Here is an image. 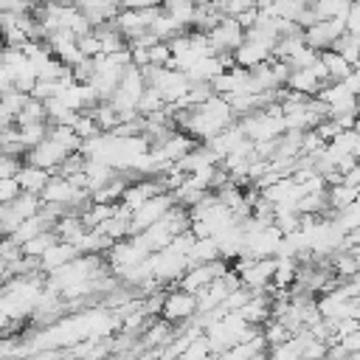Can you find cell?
Here are the masks:
<instances>
[{"instance_id":"52a82bcc","label":"cell","mask_w":360,"mask_h":360,"mask_svg":"<svg viewBox=\"0 0 360 360\" xmlns=\"http://www.w3.org/2000/svg\"><path fill=\"white\" fill-rule=\"evenodd\" d=\"M205 42H208V51L217 56V53H233L242 42H245V31L239 28L236 20H228V17H219V22H214L208 31H205Z\"/></svg>"},{"instance_id":"ffe728a7","label":"cell","mask_w":360,"mask_h":360,"mask_svg":"<svg viewBox=\"0 0 360 360\" xmlns=\"http://www.w3.org/2000/svg\"><path fill=\"white\" fill-rule=\"evenodd\" d=\"M349 6L352 3H346V0H321V3H312L309 11H312L315 22H326V20H346Z\"/></svg>"},{"instance_id":"e575fe53","label":"cell","mask_w":360,"mask_h":360,"mask_svg":"<svg viewBox=\"0 0 360 360\" xmlns=\"http://www.w3.org/2000/svg\"><path fill=\"white\" fill-rule=\"evenodd\" d=\"M340 84H343L352 96H360V68H352V70H349V76H346Z\"/></svg>"},{"instance_id":"7402d4cb","label":"cell","mask_w":360,"mask_h":360,"mask_svg":"<svg viewBox=\"0 0 360 360\" xmlns=\"http://www.w3.org/2000/svg\"><path fill=\"white\" fill-rule=\"evenodd\" d=\"M188 267H197V264H211V262H219V250H217V242L214 239H194L191 250H188Z\"/></svg>"},{"instance_id":"cb8c5ba5","label":"cell","mask_w":360,"mask_h":360,"mask_svg":"<svg viewBox=\"0 0 360 360\" xmlns=\"http://www.w3.org/2000/svg\"><path fill=\"white\" fill-rule=\"evenodd\" d=\"M321 65L326 68V76H329V82H343L346 76H349V62L340 56V53H335V51H321Z\"/></svg>"},{"instance_id":"ac0fdd59","label":"cell","mask_w":360,"mask_h":360,"mask_svg":"<svg viewBox=\"0 0 360 360\" xmlns=\"http://www.w3.org/2000/svg\"><path fill=\"white\" fill-rule=\"evenodd\" d=\"M14 180L20 183V191H22V194H37V197H39V194H42V188L48 186V180H51V172L22 163Z\"/></svg>"},{"instance_id":"8992f818","label":"cell","mask_w":360,"mask_h":360,"mask_svg":"<svg viewBox=\"0 0 360 360\" xmlns=\"http://www.w3.org/2000/svg\"><path fill=\"white\" fill-rule=\"evenodd\" d=\"M172 208H174V197H172L169 191L152 197L149 202H143V205L129 217V233H127V236H138V233H143L146 228L158 225Z\"/></svg>"},{"instance_id":"6da1fadb","label":"cell","mask_w":360,"mask_h":360,"mask_svg":"<svg viewBox=\"0 0 360 360\" xmlns=\"http://www.w3.org/2000/svg\"><path fill=\"white\" fill-rule=\"evenodd\" d=\"M231 104L219 96H211L208 101H202L200 107L194 110H186V112H172V121L177 124L180 132H186L191 141H211L217 138L225 127H231Z\"/></svg>"},{"instance_id":"603a6c76","label":"cell","mask_w":360,"mask_h":360,"mask_svg":"<svg viewBox=\"0 0 360 360\" xmlns=\"http://www.w3.org/2000/svg\"><path fill=\"white\" fill-rule=\"evenodd\" d=\"M90 115H93L98 132H112V129L121 124V115L115 112V107H112L110 101H98V104L90 110Z\"/></svg>"},{"instance_id":"7a4b0ae2","label":"cell","mask_w":360,"mask_h":360,"mask_svg":"<svg viewBox=\"0 0 360 360\" xmlns=\"http://www.w3.org/2000/svg\"><path fill=\"white\" fill-rule=\"evenodd\" d=\"M245 138L250 143H267V141H278L287 127H284V115H281V104L278 101H270L264 110H256L250 115H245L239 121Z\"/></svg>"},{"instance_id":"8fae6325","label":"cell","mask_w":360,"mask_h":360,"mask_svg":"<svg viewBox=\"0 0 360 360\" xmlns=\"http://www.w3.org/2000/svg\"><path fill=\"white\" fill-rule=\"evenodd\" d=\"M146 259H149V250L141 245L138 236L118 239V242H112V248H110V264H112V270L135 267V264H143Z\"/></svg>"},{"instance_id":"d6986e66","label":"cell","mask_w":360,"mask_h":360,"mask_svg":"<svg viewBox=\"0 0 360 360\" xmlns=\"http://www.w3.org/2000/svg\"><path fill=\"white\" fill-rule=\"evenodd\" d=\"M321 87H323V82H318L312 70H290V76H287V90L290 93L312 98V96L321 93Z\"/></svg>"},{"instance_id":"f1b7e54d","label":"cell","mask_w":360,"mask_h":360,"mask_svg":"<svg viewBox=\"0 0 360 360\" xmlns=\"http://www.w3.org/2000/svg\"><path fill=\"white\" fill-rule=\"evenodd\" d=\"M146 62H149V68H169V65H172L169 45H166V42L149 45V48H146Z\"/></svg>"},{"instance_id":"5b68a950","label":"cell","mask_w":360,"mask_h":360,"mask_svg":"<svg viewBox=\"0 0 360 360\" xmlns=\"http://www.w3.org/2000/svg\"><path fill=\"white\" fill-rule=\"evenodd\" d=\"M39 200H42V205H51V208H79L84 200H90V191L79 188L70 177L51 174V180L42 188Z\"/></svg>"},{"instance_id":"4316f807","label":"cell","mask_w":360,"mask_h":360,"mask_svg":"<svg viewBox=\"0 0 360 360\" xmlns=\"http://www.w3.org/2000/svg\"><path fill=\"white\" fill-rule=\"evenodd\" d=\"M332 267H335V273H338L340 281H349V278L357 273V262H354V256H352L349 250L332 253Z\"/></svg>"},{"instance_id":"3957f363","label":"cell","mask_w":360,"mask_h":360,"mask_svg":"<svg viewBox=\"0 0 360 360\" xmlns=\"http://www.w3.org/2000/svg\"><path fill=\"white\" fill-rule=\"evenodd\" d=\"M143 76H146V87H152L169 110L186 96V90H188V84H191V82L186 79V73H180V70H174V68H146Z\"/></svg>"},{"instance_id":"9a60e30c","label":"cell","mask_w":360,"mask_h":360,"mask_svg":"<svg viewBox=\"0 0 360 360\" xmlns=\"http://www.w3.org/2000/svg\"><path fill=\"white\" fill-rule=\"evenodd\" d=\"M76 256H79V250H76L70 242H56V245H51V248L37 259V267H39L42 273H53V270L65 267L68 262H73Z\"/></svg>"},{"instance_id":"9c48e42d","label":"cell","mask_w":360,"mask_h":360,"mask_svg":"<svg viewBox=\"0 0 360 360\" xmlns=\"http://www.w3.org/2000/svg\"><path fill=\"white\" fill-rule=\"evenodd\" d=\"M194 315H197V298H194L191 292L169 290V292L163 295L160 321H166V323H172V326H183V323H188Z\"/></svg>"},{"instance_id":"74e56055","label":"cell","mask_w":360,"mask_h":360,"mask_svg":"<svg viewBox=\"0 0 360 360\" xmlns=\"http://www.w3.org/2000/svg\"><path fill=\"white\" fill-rule=\"evenodd\" d=\"M354 132L360 135V115H357V124H354Z\"/></svg>"},{"instance_id":"30bf717a","label":"cell","mask_w":360,"mask_h":360,"mask_svg":"<svg viewBox=\"0 0 360 360\" xmlns=\"http://www.w3.org/2000/svg\"><path fill=\"white\" fill-rule=\"evenodd\" d=\"M228 273V267H225V262L219 259V262H211V264H197V267H188L183 276H180V281H177V290H183V292H191V295H197V292H202L211 281H217L219 276H225Z\"/></svg>"},{"instance_id":"f35d334b","label":"cell","mask_w":360,"mask_h":360,"mask_svg":"<svg viewBox=\"0 0 360 360\" xmlns=\"http://www.w3.org/2000/svg\"><path fill=\"white\" fill-rule=\"evenodd\" d=\"M264 357H267V354H259V357H253V360H264Z\"/></svg>"},{"instance_id":"8d00e7d4","label":"cell","mask_w":360,"mask_h":360,"mask_svg":"<svg viewBox=\"0 0 360 360\" xmlns=\"http://www.w3.org/2000/svg\"><path fill=\"white\" fill-rule=\"evenodd\" d=\"M14 90V84H11V76H8V70L0 65V96H6V93H11Z\"/></svg>"},{"instance_id":"484cf974","label":"cell","mask_w":360,"mask_h":360,"mask_svg":"<svg viewBox=\"0 0 360 360\" xmlns=\"http://www.w3.org/2000/svg\"><path fill=\"white\" fill-rule=\"evenodd\" d=\"M163 11H166L180 28H186V25H194V11H197V6L188 3V0H180V3H166Z\"/></svg>"},{"instance_id":"1f68e13d","label":"cell","mask_w":360,"mask_h":360,"mask_svg":"<svg viewBox=\"0 0 360 360\" xmlns=\"http://www.w3.org/2000/svg\"><path fill=\"white\" fill-rule=\"evenodd\" d=\"M20 166H22V160H17V158H8V155H3V152H0V180L17 177Z\"/></svg>"},{"instance_id":"4dcf8cb0","label":"cell","mask_w":360,"mask_h":360,"mask_svg":"<svg viewBox=\"0 0 360 360\" xmlns=\"http://www.w3.org/2000/svg\"><path fill=\"white\" fill-rule=\"evenodd\" d=\"M20 194H22V191H20V183H17L14 177L0 180V205H11Z\"/></svg>"},{"instance_id":"ba28073f","label":"cell","mask_w":360,"mask_h":360,"mask_svg":"<svg viewBox=\"0 0 360 360\" xmlns=\"http://www.w3.org/2000/svg\"><path fill=\"white\" fill-rule=\"evenodd\" d=\"M143 264H146L149 276H152L158 284H163V281H180V276L188 270V259L172 253L169 248H163V250H158V253H149V259H146Z\"/></svg>"},{"instance_id":"277c9868","label":"cell","mask_w":360,"mask_h":360,"mask_svg":"<svg viewBox=\"0 0 360 360\" xmlns=\"http://www.w3.org/2000/svg\"><path fill=\"white\" fill-rule=\"evenodd\" d=\"M169 45V53H172V65L169 68H174V70H180V73H186L194 62H200L202 56H208L211 51H208V42H205V34H200V31H194V34H180V37H174L172 42H166Z\"/></svg>"},{"instance_id":"83f0119b","label":"cell","mask_w":360,"mask_h":360,"mask_svg":"<svg viewBox=\"0 0 360 360\" xmlns=\"http://www.w3.org/2000/svg\"><path fill=\"white\" fill-rule=\"evenodd\" d=\"M262 335H264V343H267L270 349H273V346H281L284 340H290V338H292V332H290L281 321H273V318L264 323V332H262Z\"/></svg>"},{"instance_id":"4fadbf2b","label":"cell","mask_w":360,"mask_h":360,"mask_svg":"<svg viewBox=\"0 0 360 360\" xmlns=\"http://www.w3.org/2000/svg\"><path fill=\"white\" fill-rule=\"evenodd\" d=\"M166 188H163V183L158 180V177H152V180H135V183H127V188H124V197H121V205L129 211V214H135L143 202H149L152 197H158V194H163Z\"/></svg>"},{"instance_id":"7c38bea8","label":"cell","mask_w":360,"mask_h":360,"mask_svg":"<svg viewBox=\"0 0 360 360\" xmlns=\"http://www.w3.org/2000/svg\"><path fill=\"white\" fill-rule=\"evenodd\" d=\"M68 158H70V152L65 146H59L56 141H51V138H45L39 146H34L31 152H25V163L28 166H37V169H45V172L59 169Z\"/></svg>"},{"instance_id":"ab89813d","label":"cell","mask_w":360,"mask_h":360,"mask_svg":"<svg viewBox=\"0 0 360 360\" xmlns=\"http://www.w3.org/2000/svg\"><path fill=\"white\" fill-rule=\"evenodd\" d=\"M0 51H3V42H0Z\"/></svg>"},{"instance_id":"f546056e","label":"cell","mask_w":360,"mask_h":360,"mask_svg":"<svg viewBox=\"0 0 360 360\" xmlns=\"http://www.w3.org/2000/svg\"><path fill=\"white\" fill-rule=\"evenodd\" d=\"M211 354V349H208V340H205V335H200V338H194L191 343H188V349L177 357V360H205Z\"/></svg>"},{"instance_id":"5bb4252c","label":"cell","mask_w":360,"mask_h":360,"mask_svg":"<svg viewBox=\"0 0 360 360\" xmlns=\"http://www.w3.org/2000/svg\"><path fill=\"white\" fill-rule=\"evenodd\" d=\"M270 309H273V295L270 292H250V298H248V304L236 312L248 326H256L259 329V323H267L270 321Z\"/></svg>"},{"instance_id":"d6a6232c","label":"cell","mask_w":360,"mask_h":360,"mask_svg":"<svg viewBox=\"0 0 360 360\" xmlns=\"http://www.w3.org/2000/svg\"><path fill=\"white\" fill-rule=\"evenodd\" d=\"M357 31H360V3H352L346 14V34H357Z\"/></svg>"},{"instance_id":"44dd1931","label":"cell","mask_w":360,"mask_h":360,"mask_svg":"<svg viewBox=\"0 0 360 360\" xmlns=\"http://www.w3.org/2000/svg\"><path fill=\"white\" fill-rule=\"evenodd\" d=\"M357 197H360V188H352V186H346V183L326 186V202H329V208H332L335 214L343 211V208H349Z\"/></svg>"},{"instance_id":"d590c367","label":"cell","mask_w":360,"mask_h":360,"mask_svg":"<svg viewBox=\"0 0 360 360\" xmlns=\"http://www.w3.org/2000/svg\"><path fill=\"white\" fill-rule=\"evenodd\" d=\"M340 183H346V186H352V188H360V163H357L354 169H349Z\"/></svg>"},{"instance_id":"2e32d148","label":"cell","mask_w":360,"mask_h":360,"mask_svg":"<svg viewBox=\"0 0 360 360\" xmlns=\"http://www.w3.org/2000/svg\"><path fill=\"white\" fill-rule=\"evenodd\" d=\"M82 11V17L90 22V28H101V25H110L115 17H118V6L115 3H98V0H90V3H79L76 6Z\"/></svg>"},{"instance_id":"e0dca14e","label":"cell","mask_w":360,"mask_h":360,"mask_svg":"<svg viewBox=\"0 0 360 360\" xmlns=\"http://www.w3.org/2000/svg\"><path fill=\"white\" fill-rule=\"evenodd\" d=\"M242 141H248V138H245V132H242V127H239V124H231V127H225L217 138H211L205 146H208V149L222 160V158H225V155H231Z\"/></svg>"},{"instance_id":"836d02e7","label":"cell","mask_w":360,"mask_h":360,"mask_svg":"<svg viewBox=\"0 0 360 360\" xmlns=\"http://www.w3.org/2000/svg\"><path fill=\"white\" fill-rule=\"evenodd\" d=\"M349 354H360V329H354V332H349L346 338H340L338 340Z\"/></svg>"},{"instance_id":"d4e9b609","label":"cell","mask_w":360,"mask_h":360,"mask_svg":"<svg viewBox=\"0 0 360 360\" xmlns=\"http://www.w3.org/2000/svg\"><path fill=\"white\" fill-rule=\"evenodd\" d=\"M17 138L22 143L25 152H31L34 146H39L45 138H48V124H25V127H17Z\"/></svg>"}]
</instances>
